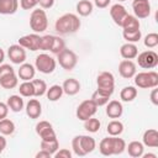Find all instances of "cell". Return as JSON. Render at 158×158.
I'll use <instances>...</instances> for the list:
<instances>
[{
	"mask_svg": "<svg viewBox=\"0 0 158 158\" xmlns=\"http://www.w3.org/2000/svg\"><path fill=\"white\" fill-rule=\"evenodd\" d=\"M80 20L75 14H64L57 19L54 23V30L59 35L75 33L80 28Z\"/></svg>",
	"mask_w": 158,
	"mask_h": 158,
	"instance_id": "1",
	"label": "cell"
},
{
	"mask_svg": "<svg viewBox=\"0 0 158 158\" xmlns=\"http://www.w3.org/2000/svg\"><path fill=\"white\" fill-rule=\"evenodd\" d=\"M30 27L35 33H41L48 27V17L43 9H35L30 15Z\"/></svg>",
	"mask_w": 158,
	"mask_h": 158,
	"instance_id": "2",
	"label": "cell"
},
{
	"mask_svg": "<svg viewBox=\"0 0 158 158\" xmlns=\"http://www.w3.org/2000/svg\"><path fill=\"white\" fill-rule=\"evenodd\" d=\"M133 78L135 85L141 89H153L158 86V73L154 70L136 73Z\"/></svg>",
	"mask_w": 158,
	"mask_h": 158,
	"instance_id": "3",
	"label": "cell"
},
{
	"mask_svg": "<svg viewBox=\"0 0 158 158\" xmlns=\"http://www.w3.org/2000/svg\"><path fill=\"white\" fill-rule=\"evenodd\" d=\"M56 65H57V62L56 59L47 54V53H41L36 57V60H35V68L43 73V74H51L54 72L56 69Z\"/></svg>",
	"mask_w": 158,
	"mask_h": 158,
	"instance_id": "4",
	"label": "cell"
},
{
	"mask_svg": "<svg viewBox=\"0 0 158 158\" xmlns=\"http://www.w3.org/2000/svg\"><path fill=\"white\" fill-rule=\"evenodd\" d=\"M96 85H98V90L111 96L115 90V78L112 73L101 72L96 78Z\"/></svg>",
	"mask_w": 158,
	"mask_h": 158,
	"instance_id": "5",
	"label": "cell"
},
{
	"mask_svg": "<svg viewBox=\"0 0 158 158\" xmlns=\"http://www.w3.org/2000/svg\"><path fill=\"white\" fill-rule=\"evenodd\" d=\"M57 60L64 70H73L78 63V56L75 54V52L65 47L62 52L57 54Z\"/></svg>",
	"mask_w": 158,
	"mask_h": 158,
	"instance_id": "6",
	"label": "cell"
},
{
	"mask_svg": "<svg viewBox=\"0 0 158 158\" xmlns=\"http://www.w3.org/2000/svg\"><path fill=\"white\" fill-rule=\"evenodd\" d=\"M96 111H98L96 104L91 99H88V100H84L79 104V106L77 107L75 115L80 121H85L89 117H93L96 114Z\"/></svg>",
	"mask_w": 158,
	"mask_h": 158,
	"instance_id": "7",
	"label": "cell"
},
{
	"mask_svg": "<svg viewBox=\"0 0 158 158\" xmlns=\"http://www.w3.org/2000/svg\"><path fill=\"white\" fill-rule=\"evenodd\" d=\"M137 63L143 69H153L158 64V54L154 51H144L137 54Z\"/></svg>",
	"mask_w": 158,
	"mask_h": 158,
	"instance_id": "8",
	"label": "cell"
},
{
	"mask_svg": "<svg viewBox=\"0 0 158 158\" xmlns=\"http://www.w3.org/2000/svg\"><path fill=\"white\" fill-rule=\"evenodd\" d=\"M36 133L41 137V141H52L57 138L53 126L48 121H40L36 125Z\"/></svg>",
	"mask_w": 158,
	"mask_h": 158,
	"instance_id": "9",
	"label": "cell"
},
{
	"mask_svg": "<svg viewBox=\"0 0 158 158\" xmlns=\"http://www.w3.org/2000/svg\"><path fill=\"white\" fill-rule=\"evenodd\" d=\"M40 40L41 36L37 33H30V35H25L22 37L19 38V44L21 47H23L25 49H30L32 52L38 51L40 49Z\"/></svg>",
	"mask_w": 158,
	"mask_h": 158,
	"instance_id": "10",
	"label": "cell"
},
{
	"mask_svg": "<svg viewBox=\"0 0 158 158\" xmlns=\"http://www.w3.org/2000/svg\"><path fill=\"white\" fill-rule=\"evenodd\" d=\"M7 57L14 64H22L26 60V49L17 44H11L7 49Z\"/></svg>",
	"mask_w": 158,
	"mask_h": 158,
	"instance_id": "11",
	"label": "cell"
},
{
	"mask_svg": "<svg viewBox=\"0 0 158 158\" xmlns=\"http://www.w3.org/2000/svg\"><path fill=\"white\" fill-rule=\"evenodd\" d=\"M132 10L137 19H146L151 15V4L148 0H133Z\"/></svg>",
	"mask_w": 158,
	"mask_h": 158,
	"instance_id": "12",
	"label": "cell"
},
{
	"mask_svg": "<svg viewBox=\"0 0 158 158\" xmlns=\"http://www.w3.org/2000/svg\"><path fill=\"white\" fill-rule=\"evenodd\" d=\"M118 73L125 79L133 78L135 74L137 73L135 62H132V59H123V60H121L120 64H118Z\"/></svg>",
	"mask_w": 158,
	"mask_h": 158,
	"instance_id": "13",
	"label": "cell"
},
{
	"mask_svg": "<svg viewBox=\"0 0 158 158\" xmlns=\"http://www.w3.org/2000/svg\"><path fill=\"white\" fill-rule=\"evenodd\" d=\"M128 12H127V10H126V7L123 6V5H121V4H114L111 7H110V16H111V19L114 20V22L117 25V26H120L121 27V23H122V21H123V19L126 17V15H127Z\"/></svg>",
	"mask_w": 158,
	"mask_h": 158,
	"instance_id": "14",
	"label": "cell"
},
{
	"mask_svg": "<svg viewBox=\"0 0 158 158\" xmlns=\"http://www.w3.org/2000/svg\"><path fill=\"white\" fill-rule=\"evenodd\" d=\"M35 74H36V68L35 65H32L31 63H22L20 64V68L17 70V77L26 81V80H32L35 78Z\"/></svg>",
	"mask_w": 158,
	"mask_h": 158,
	"instance_id": "15",
	"label": "cell"
},
{
	"mask_svg": "<svg viewBox=\"0 0 158 158\" xmlns=\"http://www.w3.org/2000/svg\"><path fill=\"white\" fill-rule=\"evenodd\" d=\"M42 114V105L37 99H30L26 104V115L30 118H38Z\"/></svg>",
	"mask_w": 158,
	"mask_h": 158,
	"instance_id": "16",
	"label": "cell"
},
{
	"mask_svg": "<svg viewBox=\"0 0 158 158\" xmlns=\"http://www.w3.org/2000/svg\"><path fill=\"white\" fill-rule=\"evenodd\" d=\"M106 115L110 118H118L121 117L122 112H123V106L120 101L117 100H111L106 104Z\"/></svg>",
	"mask_w": 158,
	"mask_h": 158,
	"instance_id": "17",
	"label": "cell"
},
{
	"mask_svg": "<svg viewBox=\"0 0 158 158\" xmlns=\"http://www.w3.org/2000/svg\"><path fill=\"white\" fill-rule=\"evenodd\" d=\"M142 143L143 146L156 148L158 147V132L154 128H148L144 131L143 137H142Z\"/></svg>",
	"mask_w": 158,
	"mask_h": 158,
	"instance_id": "18",
	"label": "cell"
},
{
	"mask_svg": "<svg viewBox=\"0 0 158 158\" xmlns=\"http://www.w3.org/2000/svg\"><path fill=\"white\" fill-rule=\"evenodd\" d=\"M121 27H122V30L126 31V32H132V31L139 30L141 23H139V20H138L135 15L127 14L126 17L123 19L122 23H121Z\"/></svg>",
	"mask_w": 158,
	"mask_h": 158,
	"instance_id": "19",
	"label": "cell"
},
{
	"mask_svg": "<svg viewBox=\"0 0 158 158\" xmlns=\"http://www.w3.org/2000/svg\"><path fill=\"white\" fill-rule=\"evenodd\" d=\"M63 93L72 96V95H75L80 91V83L75 79V78H68L63 81Z\"/></svg>",
	"mask_w": 158,
	"mask_h": 158,
	"instance_id": "20",
	"label": "cell"
},
{
	"mask_svg": "<svg viewBox=\"0 0 158 158\" xmlns=\"http://www.w3.org/2000/svg\"><path fill=\"white\" fill-rule=\"evenodd\" d=\"M120 54L123 59H135L138 54V48L135 43L126 42L120 47Z\"/></svg>",
	"mask_w": 158,
	"mask_h": 158,
	"instance_id": "21",
	"label": "cell"
},
{
	"mask_svg": "<svg viewBox=\"0 0 158 158\" xmlns=\"http://www.w3.org/2000/svg\"><path fill=\"white\" fill-rule=\"evenodd\" d=\"M19 0H0V14L12 15L19 9Z\"/></svg>",
	"mask_w": 158,
	"mask_h": 158,
	"instance_id": "22",
	"label": "cell"
},
{
	"mask_svg": "<svg viewBox=\"0 0 158 158\" xmlns=\"http://www.w3.org/2000/svg\"><path fill=\"white\" fill-rule=\"evenodd\" d=\"M126 149H127L128 156L132 157V158H139L144 153V146L139 141H132V142H130L128 146H126Z\"/></svg>",
	"mask_w": 158,
	"mask_h": 158,
	"instance_id": "23",
	"label": "cell"
},
{
	"mask_svg": "<svg viewBox=\"0 0 158 158\" xmlns=\"http://www.w3.org/2000/svg\"><path fill=\"white\" fill-rule=\"evenodd\" d=\"M79 137H80V146H81V149L85 153V156L91 153L96 148V142H95V139L91 136L79 135Z\"/></svg>",
	"mask_w": 158,
	"mask_h": 158,
	"instance_id": "24",
	"label": "cell"
},
{
	"mask_svg": "<svg viewBox=\"0 0 158 158\" xmlns=\"http://www.w3.org/2000/svg\"><path fill=\"white\" fill-rule=\"evenodd\" d=\"M17 84L19 77L16 75V73H10L0 78V86H2L4 89H14L17 86Z\"/></svg>",
	"mask_w": 158,
	"mask_h": 158,
	"instance_id": "25",
	"label": "cell"
},
{
	"mask_svg": "<svg viewBox=\"0 0 158 158\" xmlns=\"http://www.w3.org/2000/svg\"><path fill=\"white\" fill-rule=\"evenodd\" d=\"M9 109L14 112H20L23 109V99L21 95H11L7 98L6 101Z\"/></svg>",
	"mask_w": 158,
	"mask_h": 158,
	"instance_id": "26",
	"label": "cell"
},
{
	"mask_svg": "<svg viewBox=\"0 0 158 158\" xmlns=\"http://www.w3.org/2000/svg\"><path fill=\"white\" fill-rule=\"evenodd\" d=\"M75 9H77V12H78L80 16H89V15L93 12L94 5H93V2L89 1V0H79V2L77 4Z\"/></svg>",
	"mask_w": 158,
	"mask_h": 158,
	"instance_id": "27",
	"label": "cell"
},
{
	"mask_svg": "<svg viewBox=\"0 0 158 158\" xmlns=\"http://www.w3.org/2000/svg\"><path fill=\"white\" fill-rule=\"evenodd\" d=\"M63 94H64L63 88H62V85H58V84L49 86V89H47V91H46V96L49 101H58Z\"/></svg>",
	"mask_w": 158,
	"mask_h": 158,
	"instance_id": "28",
	"label": "cell"
},
{
	"mask_svg": "<svg viewBox=\"0 0 158 158\" xmlns=\"http://www.w3.org/2000/svg\"><path fill=\"white\" fill-rule=\"evenodd\" d=\"M99 151L102 156H112L114 152H112V136H109V137H105L100 141L99 143Z\"/></svg>",
	"mask_w": 158,
	"mask_h": 158,
	"instance_id": "29",
	"label": "cell"
},
{
	"mask_svg": "<svg viewBox=\"0 0 158 158\" xmlns=\"http://www.w3.org/2000/svg\"><path fill=\"white\" fill-rule=\"evenodd\" d=\"M137 96V89L132 85H128V86H125L121 91H120V98L122 101L125 102H131L136 99Z\"/></svg>",
	"mask_w": 158,
	"mask_h": 158,
	"instance_id": "30",
	"label": "cell"
},
{
	"mask_svg": "<svg viewBox=\"0 0 158 158\" xmlns=\"http://www.w3.org/2000/svg\"><path fill=\"white\" fill-rule=\"evenodd\" d=\"M19 93L23 98H32V96H35V88H33L32 81L31 80H26V81L21 83L20 86H19Z\"/></svg>",
	"mask_w": 158,
	"mask_h": 158,
	"instance_id": "31",
	"label": "cell"
},
{
	"mask_svg": "<svg viewBox=\"0 0 158 158\" xmlns=\"http://www.w3.org/2000/svg\"><path fill=\"white\" fill-rule=\"evenodd\" d=\"M106 130L110 136H120L123 132V123L118 120H112L107 123Z\"/></svg>",
	"mask_w": 158,
	"mask_h": 158,
	"instance_id": "32",
	"label": "cell"
},
{
	"mask_svg": "<svg viewBox=\"0 0 158 158\" xmlns=\"http://www.w3.org/2000/svg\"><path fill=\"white\" fill-rule=\"evenodd\" d=\"M15 132V123L9 118L0 120V133L4 136H10Z\"/></svg>",
	"mask_w": 158,
	"mask_h": 158,
	"instance_id": "33",
	"label": "cell"
},
{
	"mask_svg": "<svg viewBox=\"0 0 158 158\" xmlns=\"http://www.w3.org/2000/svg\"><path fill=\"white\" fill-rule=\"evenodd\" d=\"M95 104H96V106L99 107V106H104V105H106L107 102H109V99H110V95H107V94H105V93H102V91H100V90H95L94 93H93V95H91V98H90Z\"/></svg>",
	"mask_w": 158,
	"mask_h": 158,
	"instance_id": "34",
	"label": "cell"
},
{
	"mask_svg": "<svg viewBox=\"0 0 158 158\" xmlns=\"http://www.w3.org/2000/svg\"><path fill=\"white\" fill-rule=\"evenodd\" d=\"M32 84H33V88H35V96L40 98V96H43L47 91V84L44 80L42 79H32L31 80Z\"/></svg>",
	"mask_w": 158,
	"mask_h": 158,
	"instance_id": "35",
	"label": "cell"
},
{
	"mask_svg": "<svg viewBox=\"0 0 158 158\" xmlns=\"http://www.w3.org/2000/svg\"><path fill=\"white\" fill-rule=\"evenodd\" d=\"M41 149H44L53 156L59 149V142L57 138L52 141H41Z\"/></svg>",
	"mask_w": 158,
	"mask_h": 158,
	"instance_id": "36",
	"label": "cell"
},
{
	"mask_svg": "<svg viewBox=\"0 0 158 158\" xmlns=\"http://www.w3.org/2000/svg\"><path fill=\"white\" fill-rule=\"evenodd\" d=\"M100 126H101L100 121H99L98 118H95V117H89L88 120L84 121V128H85L88 132H90V133L98 132V131L100 130Z\"/></svg>",
	"mask_w": 158,
	"mask_h": 158,
	"instance_id": "37",
	"label": "cell"
},
{
	"mask_svg": "<svg viewBox=\"0 0 158 158\" xmlns=\"http://www.w3.org/2000/svg\"><path fill=\"white\" fill-rule=\"evenodd\" d=\"M126 149V142L118 136H112V152L114 154H121Z\"/></svg>",
	"mask_w": 158,
	"mask_h": 158,
	"instance_id": "38",
	"label": "cell"
},
{
	"mask_svg": "<svg viewBox=\"0 0 158 158\" xmlns=\"http://www.w3.org/2000/svg\"><path fill=\"white\" fill-rule=\"evenodd\" d=\"M64 48H65V42H64V40H63L62 37H59V36H54L51 52H52L53 54H58V53L62 52Z\"/></svg>",
	"mask_w": 158,
	"mask_h": 158,
	"instance_id": "39",
	"label": "cell"
},
{
	"mask_svg": "<svg viewBox=\"0 0 158 158\" xmlns=\"http://www.w3.org/2000/svg\"><path fill=\"white\" fill-rule=\"evenodd\" d=\"M53 38L54 36L52 35H44L40 40V49L41 51H51L52 44H53Z\"/></svg>",
	"mask_w": 158,
	"mask_h": 158,
	"instance_id": "40",
	"label": "cell"
},
{
	"mask_svg": "<svg viewBox=\"0 0 158 158\" xmlns=\"http://www.w3.org/2000/svg\"><path fill=\"white\" fill-rule=\"evenodd\" d=\"M122 36L123 38L130 42V43H136L141 40L142 37V33H141V30H137V31H132V32H126V31H122Z\"/></svg>",
	"mask_w": 158,
	"mask_h": 158,
	"instance_id": "41",
	"label": "cell"
},
{
	"mask_svg": "<svg viewBox=\"0 0 158 158\" xmlns=\"http://www.w3.org/2000/svg\"><path fill=\"white\" fill-rule=\"evenodd\" d=\"M143 43H144V46L147 48H154V47H157L158 46V33H156V32L148 33L144 37Z\"/></svg>",
	"mask_w": 158,
	"mask_h": 158,
	"instance_id": "42",
	"label": "cell"
},
{
	"mask_svg": "<svg viewBox=\"0 0 158 158\" xmlns=\"http://www.w3.org/2000/svg\"><path fill=\"white\" fill-rule=\"evenodd\" d=\"M72 148H73V152H74L75 156H78V157H84L85 156V153L83 152L81 146H80V137L79 136H75L72 139Z\"/></svg>",
	"mask_w": 158,
	"mask_h": 158,
	"instance_id": "43",
	"label": "cell"
},
{
	"mask_svg": "<svg viewBox=\"0 0 158 158\" xmlns=\"http://www.w3.org/2000/svg\"><path fill=\"white\" fill-rule=\"evenodd\" d=\"M38 5V0H20V6L23 10H32Z\"/></svg>",
	"mask_w": 158,
	"mask_h": 158,
	"instance_id": "44",
	"label": "cell"
},
{
	"mask_svg": "<svg viewBox=\"0 0 158 158\" xmlns=\"http://www.w3.org/2000/svg\"><path fill=\"white\" fill-rule=\"evenodd\" d=\"M54 158H70L72 157V152L67 148H62V149H58L54 154H53Z\"/></svg>",
	"mask_w": 158,
	"mask_h": 158,
	"instance_id": "45",
	"label": "cell"
},
{
	"mask_svg": "<svg viewBox=\"0 0 158 158\" xmlns=\"http://www.w3.org/2000/svg\"><path fill=\"white\" fill-rule=\"evenodd\" d=\"M10 73H15V69L10 64H0V78Z\"/></svg>",
	"mask_w": 158,
	"mask_h": 158,
	"instance_id": "46",
	"label": "cell"
},
{
	"mask_svg": "<svg viewBox=\"0 0 158 158\" xmlns=\"http://www.w3.org/2000/svg\"><path fill=\"white\" fill-rule=\"evenodd\" d=\"M38 5L41 6V9L46 10V9H51L54 5V0H38Z\"/></svg>",
	"mask_w": 158,
	"mask_h": 158,
	"instance_id": "47",
	"label": "cell"
},
{
	"mask_svg": "<svg viewBox=\"0 0 158 158\" xmlns=\"http://www.w3.org/2000/svg\"><path fill=\"white\" fill-rule=\"evenodd\" d=\"M7 114H9V106H7V104L0 101V120L5 118L7 116Z\"/></svg>",
	"mask_w": 158,
	"mask_h": 158,
	"instance_id": "48",
	"label": "cell"
},
{
	"mask_svg": "<svg viewBox=\"0 0 158 158\" xmlns=\"http://www.w3.org/2000/svg\"><path fill=\"white\" fill-rule=\"evenodd\" d=\"M110 2H111V0H94L95 6L99 7V9H105V7H107V6L110 5Z\"/></svg>",
	"mask_w": 158,
	"mask_h": 158,
	"instance_id": "49",
	"label": "cell"
},
{
	"mask_svg": "<svg viewBox=\"0 0 158 158\" xmlns=\"http://www.w3.org/2000/svg\"><path fill=\"white\" fill-rule=\"evenodd\" d=\"M151 101L153 105H158V89L153 88L152 93H151Z\"/></svg>",
	"mask_w": 158,
	"mask_h": 158,
	"instance_id": "50",
	"label": "cell"
},
{
	"mask_svg": "<svg viewBox=\"0 0 158 158\" xmlns=\"http://www.w3.org/2000/svg\"><path fill=\"white\" fill-rule=\"evenodd\" d=\"M49 157H52V154L44 149H41L38 153H36V158H49Z\"/></svg>",
	"mask_w": 158,
	"mask_h": 158,
	"instance_id": "51",
	"label": "cell"
},
{
	"mask_svg": "<svg viewBox=\"0 0 158 158\" xmlns=\"http://www.w3.org/2000/svg\"><path fill=\"white\" fill-rule=\"evenodd\" d=\"M5 147H6V138L4 137V135H0V154L2 153Z\"/></svg>",
	"mask_w": 158,
	"mask_h": 158,
	"instance_id": "52",
	"label": "cell"
},
{
	"mask_svg": "<svg viewBox=\"0 0 158 158\" xmlns=\"http://www.w3.org/2000/svg\"><path fill=\"white\" fill-rule=\"evenodd\" d=\"M4 59H5V52H4V49L0 47V64H2Z\"/></svg>",
	"mask_w": 158,
	"mask_h": 158,
	"instance_id": "53",
	"label": "cell"
},
{
	"mask_svg": "<svg viewBox=\"0 0 158 158\" xmlns=\"http://www.w3.org/2000/svg\"><path fill=\"white\" fill-rule=\"evenodd\" d=\"M142 157H143V158H157V156H156L154 153H147V154L143 153Z\"/></svg>",
	"mask_w": 158,
	"mask_h": 158,
	"instance_id": "54",
	"label": "cell"
},
{
	"mask_svg": "<svg viewBox=\"0 0 158 158\" xmlns=\"http://www.w3.org/2000/svg\"><path fill=\"white\" fill-rule=\"evenodd\" d=\"M117 1H120V2H121V1H126V0H117Z\"/></svg>",
	"mask_w": 158,
	"mask_h": 158,
	"instance_id": "55",
	"label": "cell"
}]
</instances>
